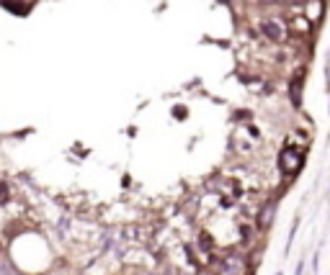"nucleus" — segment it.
<instances>
[{"label": "nucleus", "instance_id": "nucleus-8", "mask_svg": "<svg viewBox=\"0 0 330 275\" xmlns=\"http://www.w3.org/2000/svg\"><path fill=\"white\" fill-rule=\"evenodd\" d=\"M286 3H289V6H302L304 0H286Z\"/></svg>", "mask_w": 330, "mask_h": 275}, {"label": "nucleus", "instance_id": "nucleus-1", "mask_svg": "<svg viewBox=\"0 0 330 275\" xmlns=\"http://www.w3.org/2000/svg\"><path fill=\"white\" fill-rule=\"evenodd\" d=\"M279 165H281V170H284L286 175H294V172L302 167V152H299V149H294V147L281 149V154H279Z\"/></svg>", "mask_w": 330, "mask_h": 275}, {"label": "nucleus", "instance_id": "nucleus-6", "mask_svg": "<svg viewBox=\"0 0 330 275\" xmlns=\"http://www.w3.org/2000/svg\"><path fill=\"white\" fill-rule=\"evenodd\" d=\"M6 198H8V185H6V183H0V203H3Z\"/></svg>", "mask_w": 330, "mask_h": 275}, {"label": "nucleus", "instance_id": "nucleus-9", "mask_svg": "<svg viewBox=\"0 0 330 275\" xmlns=\"http://www.w3.org/2000/svg\"><path fill=\"white\" fill-rule=\"evenodd\" d=\"M279 275H281V272H279Z\"/></svg>", "mask_w": 330, "mask_h": 275}, {"label": "nucleus", "instance_id": "nucleus-3", "mask_svg": "<svg viewBox=\"0 0 330 275\" xmlns=\"http://www.w3.org/2000/svg\"><path fill=\"white\" fill-rule=\"evenodd\" d=\"M0 6H3L8 13H16V16H26L31 11V6L26 0H0Z\"/></svg>", "mask_w": 330, "mask_h": 275}, {"label": "nucleus", "instance_id": "nucleus-2", "mask_svg": "<svg viewBox=\"0 0 330 275\" xmlns=\"http://www.w3.org/2000/svg\"><path fill=\"white\" fill-rule=\"evenodd\" d=\"M261 31H263L271 42H284V39H286L284 24H281V21H273V18H271V21H263V24H261Z\"/></svg>", "mask_w": 330, "mask_h": 275}, {"label": "nucleus", "instance_id": "nucleus-5", "mask_svg": "<svg viewBox=\"0 0 330 275\" xmlns=\"http://www.w3.org/2000/svg\"><path fill=\"white\" fill-rule=\"evenodd\" d=\"M273 208H276L273 203H268V206L263 208V213H261V221H258L261 226H268V224H271V219H273Z\"/></svg>", "mask_w": 330, "mask_h": 275}, {"label": "nucleus", "instance_id": "nucleus-7", "mask_svg": "<svg viewBox=\"0 0 330 275\" xmlns=\"http://www.w3.org/2000/svg\"><path fill=\"white\" fill-rule=\"evenodd\" d=\"M261 6H273V3H279V0H258Z\"/></svg>", "mask_w": 330, "mask_h": 275}, {"label": "nucleus", "instance_id": "nucleus-4", "mask_svg": "<svg viewBox=\"0 0 330 275\" xmlns=\"http://www.w3.org/2000/svg\"><path fill=\"white\" fill-rule=\"evenodd\" d=\"M225 270H227V275H240L243 272V260L240 257H227L225 260Z\"/></svg>", "mask_w": 330, "mask_h": 275}]
</instances>
